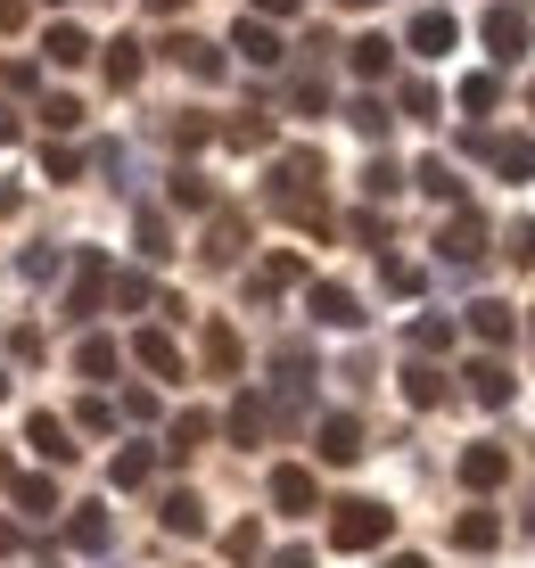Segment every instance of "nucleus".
<instances>
[{
  "label": "nucleus",
  "instance_id": "obj_35",
  "mask_svg": "<svg viewBox=\"0 0 535 568\" xmlns=\"http://www.w3.org/2000/svg\"><path fill=\"white\" fill-rule=\"evenodd\" d=\"M141 256H149V264L173 256V223H165V214H141Z\"/></svg>",
  "mask_w": 535,
  "mask_h": 568
},
{
  "label": "nucleus",
  "instance_id": "obj_26",
  "mask_svg": "<svg viewBox=\"0 0 535 568\" xmlns=\"http://www.w3.org/2000/svg\"><path fill=\"white\" fill-rule=\"evenodd\" d=\"M428 355H453V322L445 313H421V322H412V363H428Z\"/></svg>",
  "mask_w": 535,
  "mask_h": 568
},
{
  "label": "nucleus",
  "instance_id": "obj_1",
  "mask_svg": "<svg viewBox=\"0 0 535 568\" xmlns=\"http://www.w3.org/2000/svg\"><path fill=\"white\" fill-rule=\"evenodd\" d=\"M272 206H281L296 231H330V206H322V156H313V149H289L281 165H272Z\"/></svg>",
  "mask_w": 535,
  "mask_h": 568
},
{
  "label": "nucleus",
  "instance_id": "obj_37",
  "mask_svg": "<svg viewBox=\"0 0 535 568\" xmlns=\"http://www.w3.org/2000/svg\"><path fill=\"white\" fill-rule=\"evenodd\" d=\"M223 141H231V149H272V124H264V115H240Z\"/></svg>",
  "mask_w": 535,
  "mask_h": 568
},
{
  "label": "nucleus",
  "instance_id": "obj_59",
  "mask_svg": "<svg viewBox=\"0 0 535 568\" xmlns=\"http://www.w3.org/2000/svg\"><path fill=\"white\" fill-rule=\"evenodd\" d=\"M527 108H535V83H527Z\"/></svg>",
  "mask_w": 535,
  "mask_h": 568
},
{
  "label": "nucleus",
  "instance_id": "obj_39",
  "mask_svg": "<svg viewBox=\"0 0 535 568\" xmlns=\"http://www.w3.org/2000/svg\"><path fill=\"white\" fill-rule=\"evenodd\" d=\"M42 124H50V132H74V124H83V100H67V91L42 100Z\"/></svg>",
  "mask_w": 535,
  "mask_h": 568
},
{
  "label": "nucleus",
  "instance_id": "obj_19",
  "mask_svg": "<svg viewBox=\"0 0 535 568\" xmlns=\"http://www.w3.org/2000/svg\"><path fill=\"white\" fill-rule=\"evenodd\" d=\"M165 58H173V67H190L198 83H214V74H223V50H214V42H198V33H182V42H165Z\"/></svg>",
  "mask_w": 535,
  "mask_h": 568
},
{
  "label": "nucleus",
  "instance_id": "obj_60",
  "mask_svg": "<svg viewBox=\"0 0 535 568\" xmlns=\"http://www.w3.org/2000/svg\"><path fill=\"white\" fill-rule=\"evenodd\" d=\"M0 396H9V379H0Z\"/></svg>",
  "mask_w": 535,
  "mask_h": 568
},
{
  "label": "nucleus",
  "instance_id": "obj_7",
  "mask_svg": "<svg viewBox=\"0 0 535 568\" xmlns=\"http://www.w3.org/2000/svg\"><path fill=\"white\" fill-rule=\"evenodd\" d=\"M305 305H313V322H322V329H354V322H363L354 288H339V281H313V288H305Z\"/></svg>",
  "mask_w": 535,
  "mask_h": 568
},
{
  "label": "nucleus",
  "instance_id": "obj_48",
  "mask_svg": "<svg viewBox=\"0 0 535 568\" xmlns=\"http://www.w3.org/2000/svg\"><path fill=\"white\" fill-rule=\"evenodd\" d=\"M58 264H67L58 247H33V256H26V281H58Z\"/></svg>",
  "mask_w": 535,
  "mask_h": 568
},
{
  "label": "nucleus",
  "instance_id": "obj_9",
  "mask_svg": "<svg viewBox=\"0 0 535 568\" xmlns=\"http://www.w3.org/2000/svg\"><path fill=\"white\" fill-rule=\"evenodd\" d=\"M404 42L421 50V58H445L453 42H462V26H453V9H421V17H412V33H404Z\"/></svg>",
  "mask_w": 535,
  "mask_h": 568
},
{
  "label": "nucleus",
  "instance_id": "obj_12",
  "mask_svg": "<svg viewBox=\"0 0 535 568\" xmlns=\"http://www.w3.org/2000/svg\"><path fill=\"white\" fill-rule=\"evenodd\" d=\"M231 50H240L248 67H281V33H272L264 17H240V33H231Z\"/></svg>",
  "mask_w": 535,
  "mask_h": 568
},
{
  "label": "nucleus",
  "instance_id": "obj_11",
  "mask_svg": "<svg viewBox=\"0 0 535 568\" xmlns=\"http://www.w3.org/2000/svg\"><path fill=\"white\" fill-rule=\"evenodd\" d=\"M26 445H33L42 462H74V428L58 420V413H33V420H26Z\"/></svg>",
  "mask_w": 535,
  "mask_h": 568
},
{
  "label": "nucleus",
  "instance_id": "obj_53",
  "mask_svg": "<svg viewBox=\"0 0 535 568\" xmlns=\"http://www.w3.org/2000/svg\"><path fill=\"white\" fill-rule=\"evenodd\" d=\"M255 17H296V0H255Z\"/></svg>",
  "mask_w": 535,
  "mask_h": 568
},
{
  "label": "nucleus",
  "instance_id": "obj_50",
  "mask_svg": "<svg viewBox=\"0 0 535 568\" xmlns=\"http://www.w3.org/2000/svg\"><path fill=\"white\" fill-rule=\"evenodd\" d=\"M9 355L17 363H42V329H9Z\"/></svg>",
  "mask_w": 535,
  "mask_h": 568
},
{
  "label": "nucleus",
  "instance_id": "obj_18",
  "mask_svg": "<svg viewBox=\"0 0 535 568\" xmlns=\"http://www.w3.org/2000/svg\"><path fill=\"white\" fill-rule=\"evenodd\" d=\"M240 363H248L240 329H231V322H206V371H214V379H231V371H240Z\"/></svg>",
  "mask_w": 535,
  "mask_h": 568
},
{
  "label": "nucleus",
  "instance_id": "obj_23",
  "mask_svg": "<svg viewBox=\"0 0 535 568\" xmlns=\"http://www.w3.org/2000/svg\"><path fill=\"white\" fill-rule=\"evenodd\" d=\"M453 544H462V552H494V544H503V519L494 511H462L453 519Z\"/></svg>",
  "mask_w": 535,
  "mask_h": 568
},
{
  "label": "nucleus",
  "instance_id": "obj_45",
  "mask_svg": "<svg viewBox=\"0 0 535 568\" xmlns=\"http://www.w3.org/2000/svg\"><path fill=\"white\" fill-rule=\"evenodd\" d=\"M42 173H50V182H74V173H83V156H74V149H42Z\"/></svg>",
  "mask_w": 535,
  "mask_h": 568
},
{
  "label": "nucleus",
  "instance_id": "obj_41",
  "mask_svg": "<svg viewBox=\"0 0 535 568\" xmlns=\"http://www.w3.org/2000/svg\"><path fill=\"white\" fill-rule=\"evenodd\" d=\"M363 190H371V199H395V190H404V173H395V165H387V156H371V173H363Z\"/></svg>",
  "mask_w": 535,
  "mask_h": 568
},
{
  "label": "nucleus",
  "instance_id": "obj_5",
  "mask_svg": "<svg viewBox=\"0 0 535 568\" xmlns=\"http://www.w3.org/2000/svg\"><path fill=\"white\" fill-rule=\"evenodd\" d=\"M478 33H486L494 58H519L527 50V9H519V0H494V9L478 17Z\"/></svg>",
  "mask_w": 535,
  "mask_h": 568
},
{
  "label": "nucleus",
  "instance_id": "obj_2",
  "mask_svg": "<svg viewBox=\"0 0 535 568\" xmlns=\"http://www.w3.org/2000/svg\"><path fill=\"white\" fill-rule=\"evenodd\" d=\"M395 536V511L387 503H339V519H330V544H339V552H380V544Z\"/></svg>",
  "mask_w": 535,
  "mask_h": 568
},
{
  "label": "nucleus",
  "instance_id": "obj_40",
  "mask_svg": "<svg viewBox=\"0 0 535 568\" xmlns=\"http://www.w3.org/2000/svg\"><path fill=\"white\" fill-rule=\"evenodd\" d=\"M74 428H91V437H108V428H115V404H108V396H83V413H74Z\"/></svg>",
  "mask_w": 535,
  "mask_h": 568
},
{
  "label": "nucleus",
  "instance_id": "obj_36",
  "mask_svg": "<svg viewBox=\"0 0 535 568\" xmlns=\"http://www.w3.org/2000/svg\"><path fill=\"white\" fill-rule=\"evenodd\" d=\"M214 437V413H182V420H173V445H165V454H190V445H206Z\"/></svg>",
  "mask_w": 535,
  "mask_h": 568
},
{
  "label": "nucleus",
  "instance_id": "obj_34",
  "mask_svg": "<svg viewBox=\"0 0 535 568\" xmlns=\"http://www.w3.org/2000/svg\"><path fill=\"white\" fill-rule=\"evenodd\" d=\"M346 124L363 132V141H387V108L380 100H346Z\"/></svg>",
  "mask_w": 535,
  "mask_h": 568
},
{
  "label": "nucleus",
  "instance_id": "obj_3",
  "mask_svg": "<svg viewBox=\"0 0 535 568\" xmlns=\"http://www.w3.org/2000/svg\"><path fill=\"white\" fill-rule=\"evenodd\" d=\"M470 149H478L503 182H535V141L527 132H470Z\"/></svg>",
  "mask_w": 535,
  "mask_h": 568
},
{
  "label": "nucleus",
  "instance_id": "obj_58",
  "mask_svg": "<svg viewBox=\"0 0 535 568\" xmlns=\"http://www.w3.org/2000/svg\"><path fill=\"white\" fill-rule=\"evenodd\" d=\"M346 9H380V0H346Z\"/></svg>",
  "mask_w": 535,
  "mask_h": 568
},
{
  "label": "nucleus",
  "instance_id": "obj_44",
  "mask_svg": "<svg viewBox=\"0 0 535 568\" xmlns=\"http://www.w3.org/2000/svg\"><path fill=\"white\" fill-rule=\"evenodd\" d=\"M395 100H404V115H437V91H428V83H421V74H412V83H404V91H395Z\"/></svg>",
  "mask_w": 535,
  "mask_h": 568
},
{
  "label": "nucleus",
  "instance_id": "obj_57",
  "mask_svg": "<svg viewBox=\"0 0 535 568\" xmlns=\"http://www.w3.org/2000/svg\"><path fill=\"white\" fill-rule=\"evenodd\" d=\"M149 9H157V17H173V9H182V0H149Z\"/></svg>",
  "mask_w": 535,
  "mask_h": 568
},
{
  "label": "nucleus",
  "instance_id": "obj_15",
  "mask_svg": "<svg viewBox=\"0 0 535 568\" xmlns=\"http://www.w3.org/2000/svg\"><path fill=\"white\" fill-rule=\"evenodd\" d=\"M322 462H363V420H354V413L322 420Z\"/></svg>",
  "mask_w": 535,
  "mask_h": 568
},
{
  "label": "nucleus",
  "instance_id": "obj_6",
  "mask_svg": "<svg viewBox=\"0 0 535 568\" xmlns=\"http://www.w3.org/2000/svg\"><path fill=\"white\" fill-rule=\"evenodd\" d=\"M437 256H445V264H478V256H486V223H478L470 206H453V223L437 231Z\"/></svg>",
  "mask_w": 535,
  "mask_h": 568
},
{
  "label": "nucleus",
  "instance_id": "obj_55",
  "mask_svg": "<svg viewBox=\"0 0 535 568\" xmlns=\"http://www.w3.org/2000/svg\"><path fill=\"white\" fill-rule=\"evenodd\" d=\"M387 568H428V560H421V552H395V560H387Z\"/></svg>",
  "mask_w": 535,
  "mask_h": 568
},
{
  "label": "nucleus",
  "instance_id": "obj_29",
  "mask_svg": "<svg viewBox=\"0 0 535 568\" xmlns=\"http://www.w3.org/2000/svg\"><path fill=\"white\" fill-rule=\"evenodd\" d=\"M108 83H115V91H132V83H141V42H124V33L108 42Z\"/></svg>",
  "mask_w": 535,
  "mask_h": 568
},
{
  "label": "nucleus",
  "instance_id": "obj_56",
  "mask_svg": "<svg viewBox=\"0 0 535 568\" xmlns=\"http://www.w3.org/2000/svg\"><path fill=\"white\" fill-rule=\"evenodd\" d=\"M0 214H17V190H9V182H0Z\"/></svg>",
  "mask_w": 535,
  "mask_h": 568
},
{
  "label": "nucleus",
  "instance_id": "obj_21",
  "mask_svg": "<svg viewBox=\"0 0 535 568\" xmlns=\"http://www.w3.org/2000/svg\"><path fill=\"white\" fill-rule=\"evenodd\" d=\"M313 495H322V486H313V469H272V503H281V511H313Z\"/></svg>",
  "mask_w": 535,
  "mask_h": 568
},
{
  "label": "nucleus",
  "instance_id": "obj_10",
  "mask_svg": "<svg viewBox=\"0 0 535 568\" xmlns=\"http://www.w3.org/2000/svg\"><path fill=\"white\" fill-rule=\"evenodd\" d=\"M240 247H248V214L223 206V214L206 223V264H240Z\"/></svg>",
  "mask_w": 535,
  "mask_h": 568
},
{
  "label": "nucleus",
  "instance_id": "obj_43",
  "mask_svg": "<svg viewBox=\"0 0 535 568\" xmlns=\"http://www.w3.org/2000/svg\"><path fill=\"white\" fill-rule=\"evenodd\" d=\"M223 552H231V560H264V527H231Z\"/></svg>",
  "mask_w": 535,
  "mask_h": 568
},
{
  "label": "nucleus",
  "instance_id": "obj_22",
  "mask_svg": "<svg viewBox=\"0 0 535 568\" xmlns=\"http://www.w3.org/2000/svg\"><path fill=\"white\" fill-rule=\"evenodd\" d=\"M470 329H478V338H486V346H503V338H511V329H519V313H511L503 297H478V305H470Z\"/></svg>",
  "mask_w": 535,
  "mask_h": 568
},
{
  "label": "nucleus",
  "instance_id": "obj_33",
  "mask_svg": "<svg viewBox=\"0 0 535 568\" xmlns=\"http://www.w3.org/2000/svg\"><path fill=\"white\" fill-rule=\"evenodd\" d=\"M115 363H124V355H115V338H83V346H74V371H83V379H108Z\"/></svg>",
  "mask_w": 535,
  "mask_h": 568
},
{
  "label": "nucleus",
  "instance_id": "obj_16",
  "mask_svg": "<svg viewBox=\"0 0 535 568\" xmlns=\"http://www.w3.org/2000/svg\"><path fill=\"white\" fill-rule=\"evenodd\" d=\"M223 428H231L240 445H264V437H272V404H264V396H240V404L223 413Z\"/></svg>",
  "mask_w": 535,
  "mask_h": 568
},
{
  "label": "nucleus",
  "instance_id": "obj_27",
  "mask_svg": "<svg viewBox=\"0 0 535 568\" xmlns=\"http://www.w3.org/2000/svg\"><path fill=\"white\" fill-rule=\"evenodd\" d=\"M9 495H17V511H26V519H50L58 511V486L50 478H9Z\"/></svg>",
  "mask_w": 535,
  "mask_h": 568
},
{
  "label": "nucleus",
  "instance_id": "obj_14",
  "mask_svg": "<svg viewBox=\"0 0 535 568\" xmlns=\"http://www.w3.org/2000/svg\"><path fill=\"white\" fill-rule=\"evenodd\" d=\"M511 387H519V379H511V371L494 363V355H478V363H470V396H478L486 413H503V404H511Z\"/></svg>",
  "mask_w": 535,
  "mask_h": 568
},
{
  "label": "nucleus",
  "instance_id": "obj_24",
  "mask_svg": "<svg viewBox=\"0 0 535 568\" xmlns=\"http://www.w3.org/2000/svg\"><path fill=\"white\" fill-rule=\"evenodd\" d=\"M296 281H305V256H289V247H281V256H264V272L248 281V297H272V288H296Z\"/></svg>",
  "mask_w": 535,
  "mask_h": 568
},
{
  "label": "nucleus",
  "instance_id": "obj_42",
  "mask_svg": "<svg viewBox=\"0 0 535 568\" xmlns=\"http://www.w3.org/2000/svg\"><path fill=\"white\" fill-rule=\"evenodd\" d=\"M173 206H214V190H206V173H173Z\"/></svg>",
  "mask_w": 535,
  "mask_h": 568
},
{
  "label": "nucleus",
  "instance_id": "obj_47",
  "mask_svg": "<svg viewBox=\"0 0 535 568\" xmlns=\"http://www.w3.org/2000/svg\"><path fill=\"white\" fill-rule=\"evenodd\" d=\"M108 288H115V305H149V281H141V272H115Z\"/></svg>",
  "mask_w": 535,
  "mask_h": 568
},
{
  "label": "nucleus",
  "instance_id": "obj_52",
  "mask_svg": "<svg viewBox=\"0 0 535 568\" xmlns=\"http://www.w3.org/2000/svg\"><path fill=\"white\" fill-rule=\"evenodd\" d=\"M9 26H26V0H0V33Z\"/></svg>",
  "mask_w": 535,
  "mask_h": 568
},
{
  "label": "nucleus",
  "instance_id": "obj_8",
  "mask_svg": "<svg viewBox=\"0 0 535 568\" xmlns=\"http://www.w3.org/2000/svg\"><path fill=\"white\" fill-rule=\"evenodd\" d=\"M453 469H462V486H470V495H494V486L511 478V454H503V445H470V454L453 462Z\"/></svg>",
  "mask_w": 535,
  "mask_h": 568
},
{
  "label": "nucleus",
  "instance_id": "obj_13",
  "mask_svg": "<svg viewBox=\"0 0 535 568\" xmlns=\"http://www.w3.org/2000/svg\"><path fill=\"white\" fill-rule=\"evenodd\" d=\"M132 363L157 371V379H182V346H173L165 329H141V338H132Z\"/></svg>",
  "mask_w": 535,
  "mask_h": 568
},
{
  "label": "nucleus",
  "instance_id": "obj_51",
  "mask_svg": "<svg viewBox=\"0 0 535 568\" xmlns=\"http://www.w3.org/2000/svg\"><path fill=\"white\" fill-rule=\"evenodd\" d=\"M264 568H313V552H305V544H289V552H272Z\"/></svg>",
  "mask_w": 535,
  "mask_h": 568
},
{
  "label": "nucleus",
  "instance_id": "obj_25",
  "mask_svg": "<svg viewBox=\"0 0 535 568\" xmlns=\"http://www.w3.org/2000/svg\"><path fill=\"white\" fill-rule=\"evenodd\" d=\"M412 182H421L437 206H462V173H453L445 156H421V173H412Z\"/></svg>",
  "mask_w": 535,
  "mask_h": 568
},
{
  "label": "nucleus",
  "instance_id": "obj_28",
  "mask_svg": "<svg viewBox=\"0 0 535 568\" xmlns=\"http://www.w3.org/2000/svg\"><path fill=\"white\" fill-rule=\"evenodd\" d=\"M67 544H74V552H108V511H99V503H91V511H74L67 519Z\"/></svg>",
  "mask_w": 535,
  "mask_h": 568
},
{
  "label": "nucleus",
  "instance_id": "obj_46",
  "mask_svg": "<svg viewBox=\"0 0 535 568\" xmlns=\"http://www.w3.org/2000/svg\"><path fill=\"white\" fill-rule=\"evenodd\" d=\"M0 83H9V91H33V83H42V67H33V58H9V67H0Z\"/></svg>",
  "mask_w": 535,
  "mask_h": 568
},
{
  "label": "nucleus",
  "instance_id": "obj_20",
  "mask_svg": "<svg viewBox=\"0 0 535 568\" xmlns=\"http://www.w3.org/2000/svg\"><path fill=\"white\" fill-rule=\"evenodd\" d=\"M404 404H412V413H437V404H445V371L437 363H412L404 371Z\"/></svg>",
  "mask_w": 535,
  "mask_h": 568
},
{
  "label": "nucleus",
  "instance_id": "obj_49",
  "mask_svg": "<svg viewBox=\"0 0 535 568\" xmlns=\"http://www.w3.org/2000/svg\"><path fill=\"white\" fill-rule=\"evenodd\" d=\"M511 264H519V272L535 264V223H511Z\"/></svg>",
  "mask_w": 535,
  "mask_h": 568
},
{
  "label": "nucleus",
  "instance_id": "obj_31",
  "mask_svg": "<svg viewBox=\"0 0 535 568\" xmlns=\"http://www.w3.org/2000/svg\"><path fill=\"white\" fill-rule=\"evenodd\" d=\"M149 469H157V445H124L108 478H115V486H149Z\"/></svg>",
  "mask_w": 535,
  "mask_h": 568
},
{
  "label": "nucleus",
  "instance_id": "obj_38",
  "mask_svg": "<svg viewBox=\"0 0 535 568\" xmlns=\"http://www.w3.org/2000/svg\"><path fill=\"white\" fill-rule=\"evenodd\" d=\"M494 100H503V83H494V74H470V83H462V108H470V115H486Z\"/></svg>",
  "mask_w": 535,
  "mask_h": 568
},
{
  "label": "nucleus",
  "instance_id": "obj_30",
  "mask_svg": "<svg viewBox=\"0 0 535 568\" xmlns=\"http://www.w3.org/2000/svg\"><path fill=\"white\" fill-rule=\"evenodd\" d=\"M50 58H58V67H83V58H91V33L83 26H50V42H42Z\"/></svg>",
  "mask_w": 535,
  "mask_h": 568
},
{
  "label": "nucleus",
  "instance_id": "obj_54",
  "mask_svg": "<svg viewBox=\"0 0 535 568\" xmlns=\"http://www.w3.org/2000/svg\"><path fill=\"white\" fill-rule=\"evenodd\" d=\"M0 552H17V519H0Z\"/></svg>",
  "mask_w": 535,
  "mask_h": 568
},
{
  "label": "nucleus",
  "instance_id": "obj_4",
  "mask_svg": "<svg viewBox=\"0 0 535 568\" xmlns=\"http://www.w3.org/2000/svg\"><path fill=\"white\" fill-rule=\"evenodd\" d=\"M108 281H115V272H108V256H99V247H83V256H74V297H67V313H74V322H91V313L108 305Z\"/></svg>",
  "mask_w": 535,
  "mask_h": 568
},
{
  "label": "nucleus",
  "instance_id": "obj_17",
  "mask_svg": "<svg viewBox=\"0 0 535 568\" xmlns=\"http://www.w3.org/2000/svg\"><path fill=\"white\" fill-rule=\"evenodd\" d=\"M157 519H165V536H206V503L182 495V486H173V495L157 503Z\"/></svg>",
  "mask_w": 535,
  "mask_h": 568
},
{
  "label": "nucleus",
  "instance_id": "obj_32",
  "mask_svg": "<svg viewBox=\"0 0 535 568\" xmlns=\"http://www.w3.org/2000/svg\"><path fill=\"white\" fill-rule=\"evenodd\" d=\"M346 58H354V74H387V67H395V42H387V33H363Z\"/></svg>",
  "mask_w": 535,
  "mask_h": 568
}]
</instances>
